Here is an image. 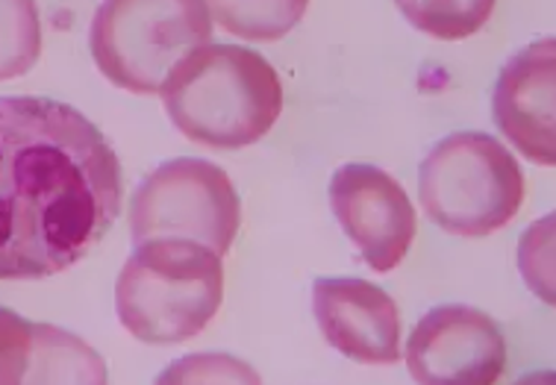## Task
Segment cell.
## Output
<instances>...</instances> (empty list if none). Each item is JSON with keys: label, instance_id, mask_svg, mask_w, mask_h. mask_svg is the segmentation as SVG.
Instances as JSON below:
<instances>
[{"label": "cell", "instance_id": "1", "mask_svg": "<svg viewBox=\"0 0 556 385\" xmlns=\"http://www.w3.org/2000/svg\"><path fill=\"white\" fill-rule=\"evenodd\" d=\"M122 163L68 103L0 98V280H48L103 242L122 215Z\"/></svg>", "mask_w": 556, "mask_h": 385}, {"label": "cell", "instance_id": "2", "mask_svg": "<svg viewBox=\"0 0 556 385\" xmlns=\"http://www.w3.org/2000/svg\"><path fill=\"white\" fill-rule=\"evenodd\" d=\"M174 127L213 151H242L263 139L283 112V86L263 53L203 44L162 86Z\"/></svg>", "mask_w": 556, "mask_h": 385}, {"label": "cell", "instance_id": "3", "mask_svg": "<svg viewBox=\"0 0 556 385\" xmlns=\"http://www.w3.org/2000/svg\"><path fill=\"white\" fill-rule=\"evenodd\" d=\"M222 300V256L182 239L136 244L115 285L118 321L144 345L189 342L210 326Z\"/></svg>", "mask_w": 556, "mask_h": 385}, {"label": "cell", "instance_id": "4", "mask_svg": "<svg viewBox=\"0 0 556 385\" xmlns=\"http://www.w3.org/2000/svg\"><path fill=\"white\" fill-rule=\"evenodd\" d=\"M213 39L203 0H103L91 21L98 72L132 94H160L174 68Z\"/></svg>", "mask_w": 556, "mask_h": 385}, {"label": "cell", "instance_id": "5", "mask_svg": "<svg viewBox=\"0 0 556 385\" xmlns=\"http://www.w3.org/2000/svg\"><path fill=\"white\" fill-rule=\"evenodd\" d=\"M427 218L445 233L483 239L513 221L525 203V174L485 132H454L427 153L418 174Z\"/></svg>", "mask_w": 556, "mask_h": 385}, {"label": "cell", "instance_id": "6", "mask_svg": "<svg viewBox=\"0 0 556 385\" xmlns=\"http://www.w3.org/2000/svg\"><path fill=\"white\" fill-rule=\"evenodd\" d=\"M242 223V203L230 177L206 159L180 156L160 165L130 203L132 242L182 239L227 256Z\"/></svg>", "mask_w": 556, "mask_h": 385}, {"label": "cell", "instance_id": "7", "mask_svg": "<svg viewBox=\"0 0 556 385\" xmlns=\"http://www.w3.org/2000/svg\"><path fill=\"white\" fill-rule=\"evenodd\" d=\"M406 368L421 385H492L506 371L501 326L475 306H435L406 342Z\"/></svg>", "mask_w": 556, "mask_h": 385}, {"label": "cell", "instance_id": "8", "mask_svg": "<svg viewBox=\"0 0 556 385\" xmlns=\"http://www.w3.org/2000/svg\"><path fill=\"white\" fill-rule=\"evenodd\" d=\"M336 221L377 274H389L413 247L418 233L413 201L392 174L377 165H342L330 180Z\"/></svg>", "mask_w": 556, "mask_h": 385}, {"label": "cell", "instance_id": "9", "mask_svg": "<svg viewBox=\"0 0 556 385\" xmlns=\"http://www.w3.org/2000/svg\"><path fill=\"white\" fill-rule=\"evenodd\" d=\"M313 309L324 342L359 365L401 362V315L380 285L359 277H318Z\"/></svg>", "mask_w": 556, "mask_h": 385}, {"label": "cell", "instance_id": "10", "mask_svg": "<svg viewBox=\"0 0 556 385\" xmlns=\"http://www.w3.org/2000/svg\"><path fill=\"white\" fill-rule=\"evenodd\" d=\"M556 41H533L506 62L495 86V121L530 163H556Z\"/></svg>", "mask_w": 556, "mask_h": 385}, {"label": "cell", "instance_id": "11", "mask_svg": "<svg viewBox=\"0 0 556 385\" xmlns=\"http://www.w3.org/2000/svg\"><path fill=\"white\" fill-rule=\"evenodd\" d=\"M18 383H106V365L77 335L0 306V385Z\"/></svg>", "mask_w": 556, "mask_h": 385}, {"label": "cell", "instance_id": "12", "mask_svg": "<svg viewBox=\"0 0 556 385\" xmlns=\"http://www.w3.org/2000/svg\"><path fill=\"white\" fill-rule=\"evenodd\" d=\"M218 27L248 41H277L301 24L309 0H203Z\"/></svg>", "mask_w": 556, "mask_h": 385}, {"label": "cell", "instance_id": "13", "mask_svg": "<svg viewBox=\"0 0 556 385\" xmlns=\"http://www.w3.org/2000/svg\"><path fill=\"white\" fill-rule=\"evenodd\" d=\"M415 30L433 39L459 41L475 36L492 18L495 0H395Z\"/></svg>", "mask_w": 556, "mask_h": 385}, {"label": "cell", "instance_id": "14", "mask_svg": "<svg viewBox=\"0 0 556 385\" xmlns=\"http://www.w3.org/2000/svg\"><path fill=\"white\" fill-rule=\"evenodd\" d=\"M41 53L36 0H0V82L30 72Z\"/></svg>", "mask_w": 556, "mask_h": 385}]
</instances>
